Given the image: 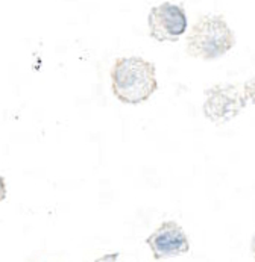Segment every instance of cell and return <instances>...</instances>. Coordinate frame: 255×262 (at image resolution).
I'll return each instance as SVG.
<instances>
[{"label": "cell", "instance_id": "6da1fadb", "mask_svg": "<svg viewBox=\"0 0 255 262\" xmlns=\"http://www.w3.org/2000/svg\"><path fill=\"white\" fill-rule=\"evenodd\" d=\"M111 90L125 105H142L158 90L156 67L140 56H123L111 67Z\"/></svg>", "mask_w": 255, "mask_h": 262}, {"label": "cell", "instance_id": "7a4b0ae2", "mask_svg": "<svg viewBox=\"0 0 255 262\" xmlns=\"http://www.w3.org/2000/svg\"><path fill=\"white\" fill-rule=\"evenodd\" d=\"M185 42V52L190 58L214 61L226 55L237 39L223 15L205 14L191 26Z\"/></svg>", "mask_w": 255, "mask_h": 262}, {"label": "cell", "instance_id": "3957f363", "mask_svg": "<svg viewBox=\"0 0 255 262\" xmlns=\"http://www.w3.org/2000/svg\"><path fill=\"white\" fill-rule=\"evenodd\" d=\"M249 105L243 85L218 83L205 90L204 115L214 124H223L236 118Z\"/></svg>", "mask_w": 255, "mask_h": 262}, {"label": "cell", "instance_id": "277c9868", "mask_svg": "<svg viewBox=\"0 0 255 262\" xmlns=\"http://www.w3.org/2000/svg\"><path fill=\"white\" fill-rule=\"evenodd\" d=\"M149 35L158 42H176L187 32L188 20L182 5L164 2L150 8L147 15Z\"/></svg>", "mask_w": 255, "mask_h": 262}, {"label": "cell", "instance_id": "5b68a950", "mask_svg": "<svg viewBox=\"0 0 255 262\" xmlns=\"http://www.w3.org/2000/svg\"><path fill=\"white\" fill-rule=\"evenodd\" d=\"M146 244L149 246L155 261L176 258L190 252L187 233L181 226L172 220L161 223L156 230L146 238Z\"/></svg>", "mask_w": 255, "mask_h": 262}, {"label": "cell", "instance_id": "8992f818", "mask_svg": "<svg viewBox=\"0 0 255 262\" xmlns=\"http://www.w3.org/2000/svg\"><path fill=\"white\" fill-rule=\"evenodd\" d=\"M243 85V90H245V94H246V99L251 105H255V77L248 79Z\"/></svg>", "mask_w": 255, "mask_h": 262}, {"label": "cell", "instance_id": "52a82bcc", "mask_svg": "<svg viewBox=\"0 0 255 262\" xmlns=\"http://www.w3.org/2000/svg\"><path fill=\"white\" fill-rule=\"evenodd\" d=\"M6 199V182L3 176H0V203Z\"/></svg>", "mask_w": 255, "mask_h": 262}, {"label": "cell", "instance_id": "ba28073f", "mask_svg": "<svg viewBox=\"0 0 255 262\" xmlns=\"http://www.w3.org/2000/svg\"><path fill=\"white\" fill-rule=\"evenodd\" d=\"M251 249H252V253H254L255 256V235L252 236V239H251Z\"/></svg>", "mask_w": 255, "mask_h": 262}]
</instances>
